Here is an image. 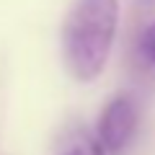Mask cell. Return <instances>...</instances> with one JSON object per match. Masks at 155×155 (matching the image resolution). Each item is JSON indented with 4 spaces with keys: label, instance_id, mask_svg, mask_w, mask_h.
<instances>
[{
    "label": "cell",
    "instance_id": "6da1fadb",
    "mask_svg": "<svg viewBox=\"0 0 155 155\" xmlns=\"http://www.w3.org/2000/svg\"><path fill=\"white\" fill-rule=\"evenodd\" d=\"M119 31V0H72L62 21V62L78 83L104 75Z\"/></svg>",
    "mask_w": 155,
    "mask_h": 155
},
{
    "label": "cell",
    "instance_id": "7a4b0ae2",
    "mask_svg": "<svg viewBox=\"0 0 155 155\" xmlns=\"http://www.w3.org/2000/svg\"><path fill=\"white\" fill-rule=\"evenodd\" d=\"M140 127V106L132 93H116L106 101L101 109L98 122H96V134L109 155H119L132 142L134 132Z\"/></svg>",
    "mask_w": 155,
    "mask_h": 155
},
{
    "label": "cell",
    "instance_id": "3957f363",
    "mask_svg": "<svg viewBox=\"0 0 155 155\" xmlns=\"http://www.w3.org/2000/svg\"><path fill=\"white\" fill-rule=\"evenodd\" d=\"M52 155H109V153L101 145L96 132H91L88 127L75 124V127H67L60 134Z\"/></svg>",
    "mask_w": 155,
    "mask_h": 155
},
{
    "label": "cell",
    "instance_id": "277c9868",
    "mask_svg": "<svg viewBox=\"0 0 155 155\" xmlns=\"http://www.w3.org/2000/svg\"><path fill=\"white\" fill-rule=\"evenodd\" d=\"M140 47H142V54H145V60H147L150 65L155 67V21L150 23L147 28H145L142 39H140Z\"/></svg>",
    "mask_w": 155,
    "mask_h": 155
}]
</instances>
